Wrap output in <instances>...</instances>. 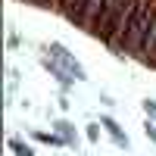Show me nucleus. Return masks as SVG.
Returning <instances> with one entry per match:
<instances>
[{"label":"nucleus","instance_id":"ddd939ff","mask_svg":"<svg viewBox=\"0 0 156 156\" xmlns=\"http://www.w3.org/2000/svg\"><path fill=\"white\" fill-rule=\"evenodd\" d=\"M87 137L97 140V137H100V128H97V125H87Z\"/></svg>","mask_w":156,"mask_h":156},{"label":"nucleus","instance_id":"9d476101","mask_svg":"<svg viewBox=\"0 0 156 156\" xmlns=\"http://www.w3.org/2000/svg\"><path fill=\"white\" fill-rule=\"evenodd\" d=\"M34 137L41 140V144H66V137H53V134H47V131H37Z\"/></svg>","mask_w":156,"mask_h":156},{"label":"nucleus","instance_id":"f8f14e48","mask_svg":"<svg viewBox=\"0 0 156 156\" xmlns=\"http://www.w3.org/2000/svg\"><path fill=\"white\" fill-rule=\"evenodd\" d=\"M144 131H147V137H150V140H156V125H153V122H147V125H144Z\"/></svg>","mask_w":156,"mask_h":156},{"label":"nucleus","instance_id":"20e7f679","mask_svg":"<svg viewBox=\"0 0 156 156\" xmlns=\"http://www.w3.org/2000/svg\"><path fill=\"white\" fill-rule=\"evenodd\" d=\"M84 6H87V0H62V3H59V12H62V16H69L72 22H78V25H81Z\"/></svg>","mask_w":156,"mask_h":156},{"label":"nucleus","instance_id":"423d86ee","mask_svg":"<svg viewBox=\"0 0 156 156\" xmlns=\"http://www.w3.org/2000/svg\"><path fill=\"white\" fill-rule=\"evenodd\" d=\"M100 9H103V0H87L84 16H81V25H84V28H94V22H97V16H100Z\"/></svg>","mask_w":156,"mask_h":156},{"label":"nucleus","instance_id":"9b49d317","mask_svg":"<svg viewBox=\"0 0 156 156\" xmlns=\"http://www.w3.org/2000/svg\"><path fill=\"white\" fill-rule=\"evenodd\" d=\"M144 109H147V115L156 119V103H153V100H144Z\"/></svg>","mask_w":156,"mask_h":156},{"label":"nucleus","instance_id":"39448f33","mask_svg":"<svg viewBox=\"0 0 156 156\" xmlns=\"http://www.w3.org/2000/svg\"><path fill=\"white\" fill-rule=\"evenodd\" d=\"M137 56H144L147 62L156 59V19H153V25H150V31H147V37H144V44H140V53H137Z\"/></svg>","mask_w":156,"mask_h":156},{"label":"nucleus","instance_id":"4468645a","mask_svg":"<svg viewBox=\"0 0 156 156\" xmlns=\"http://www.w3.org/2000/svg\"><path fill=\"white\" fill-rule=\"evenodd\" d=\"M34 3H53V6L59 9V3H62V0H34Z\"/></svg>","mask_w":156,"mask_h":156},{"label":"nucleus","instance_id":"f03ea898","mask_svg":"<svg viewBox=\"0 0 156 156\" xmlns=\"http://www.w3.org/2000/svg\"><path fill=\"white\" fill-rule=\"evenodd\" d=\"M125 3H128V0H103V9H100L97 22H94V28H90V31H94V34L100 37V41L106 37V31H109L112 19L119 16V12H122V6H125Z\"/></svg>","mask_w":156,"mask_h":156},{"label":"nucleus","instance_id":"1a4fd4ad","mask_svg":"<svg viewBox=\"0 0 156 156\" xmlns=\"http://www.w3.org/2000/svg\"><path fill=\"white\" fill-rule=\"evenodd\" d=\"M56 131L66 137V144H75V131H72V125H69V122H62V119H59V122H56Z\"/></svg>","mask_w":156,"mask_h":156},{"label":"nucleus","instance_id":"6e6552de","mask_svg":"<svg viewBox=\"0 0 156 156\" xmlns=\"http://www.w3.org/2000/svg\"><path fill=\"white\" fill-rule=\"evenodd\" d=\"M9 150L16 153V156H34V150L25 144V140H19V137H9Z\"/></svg>","mask_w":156,"mask_h":156},{"label":"nucleus","instance_id":"0eeeda50","mask_svg":"<svg viewBox=\"0 0 156 156\" xmlns=\"http://www.w3.org/2000/svg\"><path fill=\"white\" fill-rule=\"evenodd\" d=\"M100 125H103V128L109 131V137H112V140H115L119 147H128V134H125L122 128H119V125H115V122L109 119V115H106V119H100Z\"/></svg>","mask_w":156,"mask_h":156},{"label":"nucleus","instance_id":"f257e3e1","mask_svg":"<svg viewBox=\"0 0 156 156\" xmlns=\"http://www.w3.org/2000/svg\"><path fill=\"white\" fill-rule=\"evenodd\" d=\"M153 19H156V0H140L134 19H131V25H128V31H125L122 50H128V53H140V44H144Z\"/></svg>","mask_w":156,"mask_h":156},{"label":"nucleus","instance_id":"7ed1b4c3","mask_svg":"<svg viewBox=\"0 0 156 156\" xmlns=\"http://www.w3.org/2000/svg\"><path fill=\"white\" fill-rule=\"evenodd\" d=\"M50 56H53V59H56V62H59V66L66 69L72 78H78V81L84 78V69H81V66H78V62L66 53V47H62V44H50Z\"/></svg>","mask_w":156,"mask_h":156}]
</instances>
